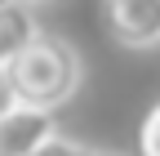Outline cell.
I'll return each instance as SVG.
<instances>
[{"mask_svg": "<svg viewBox=\"0 0 160 156\" xmlns=\"http://www.w3.org/2000/svg\"><path fill=\"white\" fill-rule=\"evenodd\" d=\"M9 76H13V89H18V103L22 107L53 112V107H62L80 89V54L62 40V36L40 31L9 63Z\"/></svg>", "mask_w": 160, "mask_h": 156, "instance_id": "obj_1", "label": "cell"}, {"mask_svg": "<svg viewBox=\"0 0 160 156\" xmlns=\"http://www.w3.org/2000/svg\"><path fill=\"white\" fill-rule=\"evenodd\" d=\"M107 31L125 49L160 45V0H107Z\"/></svg>", "mask_w": 160, "mask_h": 156, "instance_id": "obj_2", "label": "cell"}, {"mask_svg": "<svg viewBox=\"0 0 160 156\" xmlns=\"http://www.w3.org/2000/svg\"><path fill=\"white\" fill-rule=\"evenodd\" d=\"M53 134H58L53 112L18 103L9 116H0V156H31L36 147H45Z\"/></svg>", "mask_w": 160, "mask_h": 156, "instance_id": "obj_3", "label": "cell"}, {"mask_svg": "<svg viewBox=\"0 0 160 156\" xmlns=\"http://www.w3.org/2000/svg\"><path fill=\"white\" fill-rule=\"evenodd\" d=\"M40 36L31 5H0V67H9L18 54Z\"/></svg>", "mask_w": 160, "mask_h": 156, "instance_id": "obj_4", "label": "cell"}, {"mask_svg": "<svg viewBox=\"0 0 160 156\" xmlns=\"http://www.w3.org/2000/svg\"><path fill=\"white\" fill-rule=\"evenodd\" d=\"M138 152H142V156H160V103L142 116V129H138Z\"/></svg>", "mask_w": 160, "mask_h": 156, "instance_id": "obj_5", "label": "cell"}, {"mask_svg": "<svg viewBox=\"0 0 160 156\" xmlns=\"http://www.w3.org/2000/svg\"><path fill=\"white\" fill-rule=\"evenodd\" d=\"M31 156H93V147L76 143V138H62V134H53V138H49L45 147H36Z\"/></svg>", "mask_w": 160, "mask_h": 156, "instance_id": "obj_6", "label": "cell"}, {"mask_svg": "<svg viewBox=\"0 0 160 156\" xmlns=\"http://www.w3.org/2000/svg\"><path fill=\"white\" fill-rule=\"evenodd\" d=\"M18 107V89H13V76H9V67H0V116H9Z\"/></svg>", "mask_w": 160, "mask_h": 156, "instance_id": "obj_7", "label": "cell"}, {"mask_svg": "<svg viewBox=\"0 0 160 156\" xmlns=\"http://www.w3.org/2000/svg\"><path fill=\"white\" fill-rule=\"evenodd\" d=\"M0 5H36V0H0Z\"/></svg>", "mask_w": 160, "mask_h": 156, "instance_id": "obj_8", "label": "cell"}, {"mask_svg": "<svg viewBox=\"0 0 160 156\" xmlns=\"http://www.w3.org/2000/svg\"><path fill=\"white\" fill-rule=\"evenodd\" d=\"M93 156H107V152H93Z\"/></svg>", "mask_w": 160, "mask_h": 156, "instance_id": "obj_9", "label": "cell"}]
</instances>
